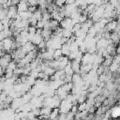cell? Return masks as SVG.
<instances>
[{"instance_id": "6", "label": "cell", "mask_w": 120, "mask_h": 120, "mask_svg": "<svg viewBox=\"0 0 120 120\" xmlns=\"http://www.w3.org/2000/svg\"><path fill=\"white\" fill-rule=\"evenodd\" d=\"M59 109L56 107V108H54V110L52 111V112H51V113H50V118H52V119H54V118H56L57 117V115H58V113H59Z\"/></svg>"}, {"instance_id": "12", "label": "cell", "mask_w": 120, "mask_h": 120, "mask_svg": "<svg viewBox=\"0 0 120 120\" xmlns=\"http://www.w3.org/2000/svg\"><path fill=\"white\" fill-rule=\"evenodd\" d=\"M3 75V68L0 66V77Z\"/></svg>"}, {"instance_id": "2", "label": "cell", "mask_w": 120, "mask_h": 120, "mask_svg": "<svg viewBox=\"0 0 120 120\" xmlns=\"http://www.w3.org/2000/svg\"><path fill=\"white\" fill-rule=\"evenodd\" d=\"M11 54H9V53H5L3 56H1L0 57V66L3 68H7L8 67V63L11 61Z\"/></svg>"}, {"instance_id": "13", "label": "cell", "mask_w": 120, "mask_h": 120, "mask_svg": "<svg viewBox=\"0 0 120 120\" xmlns=\"http://www.w3.org/2000/svg\"><path fill=\"white\" fill-rule=\"evenodd\" d=\"M3 39H4V38H3V37H2V35L0 34V42H2V40H3Z\"/></svg>"}, {"instance_id": "11", "label": "cell", "mask_w": 120, "mask_h": 120, "mask_svg": "<svg viewBox=\"0 0 120 120\" xmlns=\"http://www.w3.org/2000/svg\"><path fill=\"white\" fill-rule=\"evenodd\" d=\"M38 46V48H39V49H44V48H45V46H46V43H45V41H43V40H42V41H41Z\"/></svg>"}, {"instance_id": "5", "label": "cell", "mask_w": 120, "mask_h": 120, "mask_svg": "<svg viewBox=\"0 0 120 120\" xmlns=\"http://www.w3.org/2000/svg\"><path fill=\"white\" fill-rule=\"evenodd\" d=\"M71 68H72V69H73L74 72H79L80 69H81L80 62L74 59V61H72V63H71Z\"/></svg>"}, {"instance_id": "4", "label": "cell", "mask_w": 120, "mask_h": 120, "mask_svg": "<svg viewBox=\"0 0 120 120\" xmlns=\"http://www.w3.org/2000/svg\"><path fill=\"white\" fill-rule=\"evenodd\" d=\"M17 8H18V12L27 10V9H28V5H27L26 1H24V0H21V1L17 4Z\"/></svg>"}, {"instance_id": "3", "label": "cell", "mask_w": 120, "mask_h": 120, "mask_svg": "<svg viewBox=\"0 0 120 120\" xmlns=\"http://www.w3.org/2000/svg\"><path fill=\"white\" fill-rule=\"evenodd\" d=\"M17 14H18V8H17V7L15 5H12L8 8V15H7L8 18L14 19Z\"/></svg>"}, {"instance_id": "9", "label": "cell", "mask_w": 120, "mask_h": 120, "mask_svg": "<svg viewBox=\"0 0 120 120\" xmlns=\"http://www.w3.org/2000/svg\"><path fill=\"white\" fill-rule=\"evenodd\" d=\"M86 104L85 103H80V105H79V107H78V110L80 111V112H82V111H84V110H86Z\"/></svg>"}, {"instance_id": "8", "label": "cell", "mask_w": 120, "mask_h": 120, "mask_svg": "<svg viewBox=\"0 0 120 120\" xmlns=\"http://www.w3.org/2000/svg\"><path fill=\"white\" fill-rule=\"evenodd\" d=\"M7 15H8V9L0 8V20L5 19L7 17Z\"/></svg>"}, {"instance_id": "10", "label": "cell", "mask_w": 120, "mask_h": 120, "mask_svg": "<svg viewBox=\"0 0 120 120\" xmlns=\"http://www.w3.org/2000/svg\"><path fill=\"white\" fill-rule=\"evenodd\" d=\"M65 3H66V0H56L55 1L56 6H58V7H63V5Z\"/></svg>"}, {"instance_id": "1", "label": "cell", "mask_w": 120, "mask_h": 120, "mask_svg": "<svg viewBox=\"0 0 120 120\" xmlns=\"http://www.w3.org/2000/svg\"><path fill=\"white\" fill-rule=\"evenodd\" d=\"M14 44L13 39L10 38H6L2 40V46H3V50L5 52H9L12 50V46Z\"/></svg>"}, {"instance_id": "7", "label": "cell", "mask_w": 120, "mask_h": 120, "mask_svg": "<svg viewBox=\"0 0 120 120\" xmlns=\"http://www.w3.org/2000/svg\"><path fill=\"white\" fill-rule=\"evenodd\" d=\"M62 50L61 49H55L54 50V52H53V58L54 59H58L61 55H62Z\"/></svg>"}]
</instances>
